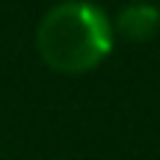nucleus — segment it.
<instances>
[{
  "mask_svg": "<svg viewBox=\"0 0 160 160\" xmlns=\"http://www.w3.org/2000/svg\"><path fill=\"white\" fill-rule=\"evenodd\" d=\"M116 30L110 15L92 0H62L42 15L36 27V51L57 74L95 71L113 53Z\"/></svg>",
  "mask_w": 160,
  "mask_h": 160,
  "instance_id": "1",
  "label": "nucleus"
},
{
  "mask_svg": "<svg viewBox=\"0 0 160 160\" xmlns=\"http://www.w3.org/2000/svg\"><path fill=\"white\" fill-rule=\"evenodd\" d=\"M116 36L128 42H148L160 30V6L151 0H133V3L122 6L119 15L113 18Z\"/></svg>",
  "mask_w": 160,
  "mask_h": 160,
  "instance_id": "2",
  "label": "nucleus"
}]
</instances>
